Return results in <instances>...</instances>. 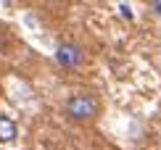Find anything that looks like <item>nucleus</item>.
<instances>
[{
  "label": "nucleus",
  "mask_w": 161,
  "mask_h": 150,
  "mask_svg": "<svg viewBox=\"0 0 161 150\" xmlns=\"http://www.w3.org/2000/svg\"><path fill=\"white\" fill-rule=\"evenodd\" d=\"M56 63L66 71H77L87 63V50L77 42H61L56 47Z\"/></svg>",
  "instance_id": "obj_2"
},
{
  "label": "nucleus",
  "mask_w": 161,
  "mask_h": 150,
  "mask_svg": "<svg viewBox=\"0 0 161 150\" xmlns=\"http://www.w3.org/2000/svg\"><path fill=\"white\" fill-rule=\"evenodd\" d=\"M64 113H66V119L74 121V124H92V121H98L100 113H103V103H100V98L92 95V92H74V95L66 98Z\"/></svg>",
  "instance_id": "obj_1"
},
{
  "label": "nucleus",
  "mask_w": 161,
  "mask_h": 150,
  "mask_svg": "<svg viewBox=\"0 0 161 150\" xmlns=\"http://www.w3.org/2000/svg\"><path fill=\"white\" fill-rule=\"evenodd\" d=\"M16 124H13V119L8 116H0V142H13L16 140Z\"/></svg>",
  "instance_id": "obj_3"
},
{
  "label": "nucleus",
  "mask_w": 161,
  "mask_h": 150,
  "mask_svg": "<svg viewBox=\"0 0 161 150\" xmlns=\"http://www.w3.org/2000/svg\"><path fill=\"white\" fill-rule=\"evenodd\" d=\"M148 11L161 21V0H148Z\"/></svg>",
  "instance_id": "obj_4"
}]
</instances>
